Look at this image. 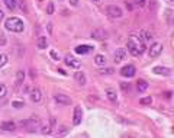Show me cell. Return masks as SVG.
Masks as SVG:
<instances>
[{
	"label": "cell",
	"mask_w": 174,
	"mask_h": 138,
	"mask_svg": "<svg viewBox=\"0 0 174 138\" xmlns=\"http://www.w3.org/2000/svg\"><path fill=\"white\" fill-rule=\"evenodd\" d=\"M12 106H15L16 109H19V108L25 106V103H23V102H12Z\"/></svg>",
	"instance_id": "4dcf8cb0"
},
{
	"label": "cell",
	"mask_w": 174,
	"mask_h": 138,
	"mask_svg": "<svg viewBox=\"0 0 174 138\" xmlns=\"http://www.w3.org/2000/svg\"><path fill=\"white\" fill-rule=\"evenodd\" d=\"M106 36H107V32H106L104 29H100V28H99V29H94V31L91 32V38H93V39H104Z\"/></svg>",
	"instance_id": "7c38bea8"
},
{
	"label": "cell",
	"mask_w": 174,
	"mask_h": 138,
	"mask_svg": "<svg viewBox=\"0 0 174 138\" xmlns=\"http://www.w3.org/2000/svg\"><path fill=\"white\" fill-rule=\"evenodd\" d=\"M55 124V119H51V125H47V126H44L42 129H41V132L44 134V135H48V134H51L52 132V125Z\"/></svg>",
	"instance_id": "44dd1931"
},
{
	"label": "cell",
	"mask_w": 174,
	"mask_h": 138,
	"mask_svg": "<svg viewBox=\"0 0 174 138\" xmlns=\"http://www.w3.org/2000/svg\"><path fill=\"white\" fill-rule=\"evenodd\" d=\"M106 95H107V99H109V100H112V102H116V100H118V95H116L115 90L109 89V90L106 92Z\"/></svg>",
	"instance_id": "ffe728a7"
},
{
	"label": "cell",
	"mask_w": 174,
	"mask_h": 138,
	"mask_svg": "<svg viewBox=\"0 0 174 138\" xmlns=\"http://www.w3.org/2000/svg\"><path fill=\"white\" fill-rule=\"evenodd\" d=\"M19 6H20V9H22L23 13H28V12H29V10H28V4H26L25 0H19Z\"/></svg>",
	"instance_id": "d4e9b609"
},
{
	"label": "cell",
	"mask_w": 174,
	"mask_h": 138,
	"mask_svg": "<svg viewBox=\"0 0 174 138\" xmlns=\"http://www.w3.org/2000/svg\"><path fill=\"white\" fill-rule=\"evenodd\" d=\"M125 57H126V50L125 48H118L116 52H115V63H121Z\"/></svg>",
	"instance_id": "2e32d148"
},
{
	"label": "cell",
	"mask_w": 174,
	"mask_h": 138,
	"mask_svg": "<svg viewBox=\"0 0 174 138\" xmlns=\"http://www.w3.org/2000/svg\"><path fill=\"white\" fill-rule=\"evenodd\" d=\"M113 71H115V70L112 69V67H109V69H103V70H100L99 73H100V74H112Z\"/></svg>",
	"instance_id": "f1b7e54d"
},
{
	"label": "cell",
	"mask_w": 174,
	"mask_h": 138,
	"mask_svg": "<svg viewBox=\"0 0 174 138\" xmlns=\"http://www.w3.org/2000/svg\"><path fill=\"white\" fill-rule=\"evenodd\" d=\"M94 50L91 45H78V47H75V50L74 51L77 52V54H80V55H84V54H88V52H91Z\"/></svg>",
	"instance_id": "30bf717a"
},
{
	"label": "cell",
	"mask_w": 174,
	"mask_h": 138,
	"mask_svg": "<svg viewBox=\"0 0 174 138\" xmlns=\"http://www.w3.org/2000/svg\"><path fill=\"white\" fill-rule=\"evenodd\" d=\"M135 73H137V70H135V67H134L132 64H128V66L122 67V70H121V76H123V77H128V79L134 77V76H135Z\"/></svg>",
	"instance_id": "277c9868"
},
{
	"label": "cell",
	"mask_w": 174,
	"mask_h": 138,
	"mask_svg": "<svg viewBox=\"0 0 174 138\" xmlns=\"http://www.w3.org/2000/svg\"><path fill=\"white\" fill-rule=\"evenodd\" d=\"M167 1H168V3H173L174 0H167Z\"/></svg>",
	"instance_id": "74e56055"
},
{
	"label": "cell",
	"mask_w": 174,
	"mask_h": 138,
	"mask_svg": "<svg viewBox=\"0 0 174 138\" xmlns=\"http://www.w3.org/2000/svg\"><path fill=\"white\" fill-rule=\"evenodd\" d=\"M64 61H65V64H67L68 67H71V69H78V67H80V61H78V60H75L74 57H70V55H67V57L64 58Z\"/></svg>",
	"instance_id": "ba28073f"
},
{
	"label": "cell",
	"mask_w": 174,
	"mask_h": 138,
	"mask_svg": "<svg viewBox=\"0 0 174 138\" xmlns=\"http://www.w3.org/2000/svg\"><path fill=\"white\" fill-rule=\"evenodd\" d=\"M106 10H107L109 16H112V17H122V15H123L122 9L118 7V6H107Z\"/></svg>",
	"instance_id": "8992f818"
},
{
	"label": "cell",
	"mask_w": 174,
	"mask_h": 138,
	"mask_svg": "<svg viewBox=\"0 0 174 138\" xmlns=\"http://www.w3.org/2000/svg\"><path fill=\"white\" fill-rule=\"evenodd\" d=\"M47 13H48V15H52V13H54V3H52V1H48V4H47Z\"/></svg>",
	"instance_id": "484cf974"
},
{
	"label": "cell",
	"mask_w": 174,
	"mask_h": 138,
	"mask_svg": "<svg viewBox=\"0 0 174 138\" xmlns=\"http://www.w3.org/2000/svg\"><path fill=\"white\" fill-rule=\"evenodd\" d=\"M3 16H4V13H3V10H0V20L3 19Z\"/></svg>",
	"instance_id": "d590c367"
},
{
	"label": "cell",
	"mask_w": 174,
	"mask_h": 138,
	"mask_svg": "<svg viewBox=\"0 0 174 138\" xmlns=\"http://www.w3.org/2000/svg\"><path fill=\"white\" fill-rule=\"evenodd\" d=\"M0 128L3 129V131H9V132H13L15 129H16V124L12 121H6L3 122L1 125H0Z\"/></svg>",
	"instance_id": "4fadbf2b"
},
{
	"label": "cell",
	"mask_w": 174,
	"mask_h": 138,
	"mask_svg": "<svg viewBox=\"0 0 174 138\" xmlns=\"http://www.w3.org/2000/svg\"><path fill=\"white\" fill-rule=\"evenodd\" d=\"M6 44V38H4V34L0 32V45H4Z\"/></svg>",
	"instance_id": "1f68e13d"
},
{
	"label": "cell",
	"mask_w": 174,
	"mask_h": 138,
	"mask_svg": "<svg viewBox=\"0 0 174 138\" xmlns=\"http://www.w3.org/2000/svg\"><path fill=\"white\" fill-rule=\"evenodd\" d=\"M23 80H25V71L23 70H19L16 73V82H15V89L16 90L23 85Z\"/></svg>",
	"instance_id": "8fae6325"
},
{
	"label": "cell",
	"mask_w": 174,
	"mask_h": 138,
	"mask_svg": "<svg viewBox=\"0 0 174 138\" xmlns=\"http://www.w3.org/2000/svg\"><path fill=\"white\" fill-rule=\"evenodd\" d=\"M20 125H22V126L25 128V131H28V132H36V131L39 129V126H41V121H39L38 118H28V119L20 122Z\"/></svg>",
	"instance_id": "3957f363"
},
{
	"label": "cell",
	"mask_w": 174,
	"mask_h": 138,
	"mask_svg": "<svg viewBox=\"0 0 174 138\" xmlns=\"http://www.w3.org/2000/svg\"><path fill=\"white\" fill-rule=\"evenodd\" d=\"M126 48H128V51L131 52L134 57H139V55H142L144 51H145V44H144V41L137 42L134 38H131L126 42Z\"/></svg>",
	"instance_id": "6da1fadb"
},
{
	"label": "cell",
	"mask_w": 174,
	"mask_h": 138,
	"mask_svg": "<svg viewBox=\"0 0 174 138\" xmlns=\"http://www.w3.org/2000/svg\"><path fill=\"white\" fill-rule=\"evenodd\" d=\"M81 118H83V111L80 106L74 108V116H73V124L74 125H80L81 124Z\"/></svg>",
	"instance_id": "52a82bcc"
},
{
	"label": "cell",
	"mask_w": 174,
	"mask_h": 138,
	"mask_svg": "<svg viewBox=\"0 0 174 138\" xmlns=\"http://www.w3.org/2000/svg\"><path fill=\"white\" fill-rule=\"evenodd\" d=\"M54 99H55V102H58V103H61V105H70L71 103V99H70L67 95H61V93H58V95L54 96Z\"/></svg>",
	"instance_id": "9c48e42d"
},
{
	"label": "cell",
	"mask_w": 174,
	"mask_h": 138,
	"mask_svg": "<svg viewBox=\"0 0 174 138\" xmlns=\"http://www.w3.org/2000/svg\"><path fill=\"white\" fill-rule=\"evenodd\" d=\"M139 103L144 105V106H147V105H151V103H152V98H151V96H148V98H142V99L139 100Z\"/></svg>",
	"instance_id": "cb8c5ba5"
},
{
	"label": "cell",
	"mask_w": 174,
	"mask_h": 138,
	"mask_svg": "<svg viewBox=\"0 0 174 138\" xmlns=\"http://www.w3.org/2000/svg\"><path fill=\"white\" fill-rule=\"evenodd\" d=\"M134 3L139 6V7H144L145 6V3H147V0H134Z\"/></svg>",
	"instance_id": "f546056e"
},
{
	"label": "cell",
	"mask_w": 174,
	"mask_h": 138,
	"mask_svg": "<svg viewBox=\"0 0 174 138\" xmlns=\"http://www.w3.org/2000/svg\"><path fill=\"white\" fill-rule=\"evenodd\" d=\"M31 99H32V102H39L42 99V93H41L39 89H34L31 92Z\"/></svg>",
	"instance_id": "ac0fdd59"
},
{
	"label": "cell",
	"mask_w": 174,
	"mask_h": 138,
	"mask_svg": "<svg viewBox=\"0 0 174 138\" xmlns=\"http://www.w3.org/2000/svg\"><path fill=\"white\" fill-rule=\"evenodd\" d=\"M6 93H7V89H6V86H4V85H0V99H1V98H4V96H6Z\"/></svg>",
	"instance_id": "83f0119b"
},
{
	"label": "cell",
	"mask_w": 174,
	"mask_h": 138,
	"mask_svg": "<svg viewBox=\"0 0 174 138\" xmlns=\"http://www.w3.org/2000/svg\"><path fill=\"white\" fill-rule=\"evenodd\" d=\"M60 1H63V0H60Z\"/></svg>",
	"instance_id": "ab89813d"
},
{
	"label": "cell",
	"mask_w": 174,
	"mask_h": 138,
	"mask_svg": "<svg viewBox=\"0 0 174 138\" xmlns=\"http://www.w3.org/2000/svg\"><path fill=\"white\" fill-rule=\"evenodd\" d=\"M4 26H6V29H9L12 32H22L25 29V25H23L22 19H19L16 16H12V17H9V19H6Z\"/></svg>",
	"instance_id": "7a4b0ae2"
},
{
	"label": "cell",
	"mask_w": 174,
	"mask_h": 138,
	"mask_svg": "<svg viewBox=\"0 0 174 138\" xmlns=\"http://www.w3.org/2000/svg\"><path fill=\"white\" fill-rule=\"evenodd\" d=\"M74 79H75V82L80 85V86H84L86 85V76H84V73L83 71H75V74H74Z\"/></svg>",
	"instance_id": "5bb4252c"
},
{
	"label": "cell",
	"mask_w": 174,
	"mask_h": 138,
	"mask_svg": "<svg viewBox=\"0 0 174 138\" xmlns=\"http://www.w3.org/2000/svg\"><path fill=\"white\" fill-rule=\"evenodd\" d=\"M58 71H60L61 74H67V73H65V71H64V70H63V69H58Z\"/></svg>",
	"instance_id": "8d00e7d4"
},
{
	"label": "cell",
	"mask_w": 174,
	"mask_h": 138,
	"mask_svg": "<svg viewBox=\"0 0 174 138\" xmlns=\"http://www.w3.org/2000/svg\"><path fill=\"white\" fill-rule=\"evenodd\" d=\"M152 71H154L155 74H160V76H170V73H171V70L170 69H167V67H161V66L154 67Z\"/></svg>",
	"instance_id": "9a60e30c"
},
{
	"label": "cell",
	"mask_w": 174,
	"mask_h": 138,
	"mask_svg": "<svg viewBox=\"0 0 174 138\" xmlns=\"http://www.w3.org/2000/svg\"><path fill=\"white\" fill-rule=\"evenodd\" d=\"M94 63H96L97 66H104V64H106V58H104V55L97 54V55L94 57Z\"/></svg>",
	"instance_id": "7402d4cb"
},
{
	"label": "cell",
	"mask_w": 174,
	"mask_h": 138,
	"mask_svg": "<svg viewBox=\"0 0 174 138\" xmlns=\"http://www.w3.org/2000/svg\"><path fill=\"white\" fill-rule=\"evenodd\" d=\"M4 4H6V7H7L9 10H15L17 1L16 0H4Z\"/></svg>",
	"instance_id": "603a6c76"
},
{
	"label": "cell",
	"mask_w": 174,
	"mask_h": 138,
	"mask_svg": "<svg viewBox=\"0 0 174 138\" xmlns=\"http://www.w3.org/2000/svg\"><path fill=\"white\" fill-rule=\"evenodd\" d=\"M137 89H138L139 93H144V92L148 89V83H147L145 80H138V82H137Z\"/></svg>",
	"instance_id": "d6986e66"
},
{
	"label": "cell",
	"mask_w": 174,
	"mask_h": 138,
	"mask_svg": "<svg viewBox=\"0 0 174 138\" xmlns=\"http://www.w3.org/2000/svg\"><path fill=\"white\" fill-rule=\"evenodd\" d=\"M121 87H122V90H129L131 85L129 83H121Z\"/></svg>",
	"instance_id": "d6a6232c"
},
{
	"label": "cell",
	"mask_w": 174,
	"mask_h": 138,
	"mask_svg": "<svg viewBox=\"0 0 174 138\" xmlns=\"http://www.w3.org/2000/svg\"><path fill=\"white\" fill-rule=\"evenodd\" d=\"M7 63V55L6 54H0V67H3Z\"/></svg>",
	"instance_id": "4316f807"
},
{
	"label": "cell",
	"mask_w": 174,
	"mask_h": 138,
	"mask_svg": "<svg viewBox=\"0 0 174 138\" xmlns=\"http://www.w3.org/2000/svg\"><path fill=\"white\" fill-rule=\"evenodd\" d=\"M50 54H51V57H52V58H55V60H58V54H57V52H55V51H51V52H50Z\"/></svg>",
	"instance_id": "836d02e7"
},
{
	"label": "cell",
	"mask_w": 174,
	"mask_h": 138,
	"mask_svg": "<svg viewBox=\"0 0 174 138\" xmlns=\"http://www.w3.org/2000/svg\"><path fill=\"white\" fill-rule=\"evenodd\" d=\"M161 51H162V45H161L160 42H155V44L151 45V48H150L148 54H150L151 58H155V57H158V55L161 54Z\"/></svg>",
	"instance_id": "5b68a950"
},
{
	"label": "cell",
	"mask_w": 174,
	"mask_h": 138,
	"mask_svg": "<svg viewBox=\"0 0 174 138\" xmlns=\"http://www.w3.org/2000/svg\"><path fill=\"white\" fill-rule=\"evenodd\" d=\"M36 47H38L39 50H45V48L48 47V41H47V36H39V38L36 39Z\"/></svg>",
	"instance_id": "e0dca14e"
},
{
	"label": "cell",
	"mask_w": 174,
	"mask_h": 138,
	"mask_svg": "<svg viewBox=\"0 0 174 138\" xmlns=\"http://www.w3.org/2000/svg\"><path fill=\"white\" fill-rule=\"evenodd\" d=\"M70 4L71 6H77L78 4V0H70Z\"/></svg>",
	"instance_id": "e575fe53"
},
{
	"label": "cell",
	"mask_w": 174,
	"mask_h": 138,
	"mask_svg": "<svg viewBox=\"0 0 174 138\" xmlns=\"http://www.w3.org/2000/svg\"><path fill=\"white\" fill-rule=\"evenodd\" d=\"M93 1H99V0H93Z\"/></svg>",
	"instance_id": "f35d334b"
}]
</instances>
